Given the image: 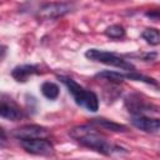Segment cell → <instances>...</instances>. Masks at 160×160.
<instances>
[{"mask_svg": "<svg viewBox=\"0 0 160 160\" xmlns=\"http://www.w3.org/2000/svg\"><path fill=\"white\" fill-rule=\"evenodd\" d=\"M49 135L48 129L40 125H24L12 131V136L19 140H30V139H45Z\"/></svg>", "mask_w": 160, "mask_h": 160, "instance_id": "cell-7", "label": "cell"}, {"mask_svg": "<svg viewBox=\"0 0 160 160\" xmlns=\"http://www.w3.org/2000/svg\"><path fill=\"white\" fill-rule=\"evenodd\" d=\"M0 115L4 119L11 120V121H16L22 116V112L14 102H9V101L2 99L1 100V105H0Z\"/></svg>", "mask_w": 160, "mask_h": 160, "instance_id": "cell-9", "label": "cell"}, {"mask_svg": "<svg viewBox=\"0 0 160 160\" xmlns=\"http://www.w3.org/2000/svg\"><path fill=\"white\" fill-rule=\"evenodd\" d=\"M34 74H39V70L35 65H20L14 68V70L11 71V76L16 81H26L28 78Z\"/></svg>", "mask_w": 160, "mask_h": 160, "instance_id": "cell-10", "label": "cell"}, {"mask_svg": "<svg viewBox=\"0 0 160 160\" xmlns=\"http://www.w3.org/2000/svg\"><path fill=\"white\" fill-rule=\"evenodd\" d=\"M125 76H126V79H130V80L144 81V82H146V84H151V85H155V86L158 85L154 79L148 78V76H145V75H141V74H139V72H136V71H130V72L125 74Z\"/></svg>", "mask_w": 160, "mask_h": 160, "instance_id": "cell-16", "label": "cell"}, {"mask_svg": "<svg viewBox=\"0 0 160 160\" xmlns=\"http://www.w3.org/2000/svg\"><path fill=\"white\" fill-rule=\"evenodd\" d=\"M105 35L110 39H114V40H118V39H122L125 36V30L121 25H111L109 28H106L105 30Z\"/></svg>", "mask_w": 160, "mask_h": 160, "instance_id": "cell-15", "label": "cell"}, {"mask_svg": "<svg viewBox=\"0 0 160 160\" xmlns=\"http://www.w3.org/2000/svg\"><path fill=\"white\" fill-rule=\"evenodd\" d=\"M92 124L94 125H98L102 129H106V130H110V131H126V126L125 125H121V124H118V122H114L111 120H108V119H102V118H99V119H92Z\"/></svg>", "mask_w": 160, "mask_h": 160, "instance_id": "cell-11", "label": "cell"}, {"mask_svg": "<svg viewBox=\"0 0 160 160\" xmlns=\"http://www.w3.org/2000/svg\"><path fill=\"white\" fill-rule=\"evenodd\" d=\"M85 56L90 60L102 62L105 65L115 66V68L128 70V71H135V66L130 61L122 59L121 56H118L114 52H109V51H104V50H99V49H89L85 52Z\"/></svg>", "mask_w": 160, "mask_h": 160, "instance_id": "cell-3", "label": "cell"}, {"mask_svg": "<svg viewBox=\"0 0 160 160\" xmlns=\"http://www.w3.org/2000/svg\"><path fill=\"white\" fill-rule=\"evenodd\" d=\"M131 124L145 131V132H155L160 130V119L158 118H150V116H134L131 119Z\"/></svg>", "mask_w": 160, "mask_h": 160, "instance_id": "cell-8", "label": "cell"}, {"mask_svg": "<svg viewBox=\"0 0 160 160\" xmlns=\"http://www.w3.org/2000/svg\"><path fill=\"white\" fill-rule=\"evenodd\" d=\"M125 106L135 116H144L146 112L156 111V106H154L151 102H148L146 100H142L139 95L128 96L125 100Z\"/></svg>", "mask_w": 160, "mask_h": 160, "instance_id": "cell-6", "label": "cell"}, {"mask_svg": "<svg viewBox=\"0 0 160 160\" xmlns=\"http://www.w3.org/2000/svg\"><path fill=\"white\" fill-rule=\"evenodd\" d=\"M59 79L65 84V86L68 88L69 92L71 94V96L74 98L75 102L81 106L85 108L89 111H98L99 109V99L95 95V92L86 90L85 88H82L81 85H79L75 80L70 79V78H65V76H59Z\"/></svg>", "mask_w": 160, "mask_h": 160, "instance_id": "cell-2", "label": "cell"}, {"mask_svg": "<svg viewBox=\"0 0 160 160\" xmlns=\"http://www.w3.org/2000/svg\"><path fill=\"white\" fill-rule=\"evenodd\" d=\"M21 148L34 155L49 156L54 154V146L46 139H30V140H20Z\"/></svg>", "mask_w": 160, "mask_h": 160, "instance_id": "cell-4", "label": "cell"}, {"mask_svg": "<svg viewBox=\"0 0 160 160\" xmlns=\"http://www.w3.org/2000/svg\"><path fill=\"white\" fill-rule=\"evenodd\" d=\"M70 136L76 140L80 145L95 150L104 155H110L112 151L116 150V148L106 140L102 135H100L92 126L90 125H80L70 130Z\"/></svg>", "mask_w": 160, "mask_h": 160, "instance_id": "cell-1", "label": "cell"}, {"mask_svg": "<svg viewBox=\"0 0 160 160\" xmlns=\"http://www.w3.org/2000/svg\"><path fill=\"white\" fill-rule=\"evenodd\" d=\"M96 78H102V79H105V80H109V81L116 82V84H120V82H122V81L126 79L125 74H122V72H116V71H110V70H105V71L99 72V74L96 75Z\"/></svg>", "mask_w": 160, "mask_h": 160, "instance_id": "cell-14", "label": "cell"}, {"mask_svg": "<svg viewBox=\"0 0 160 160\" xmlns=\"http://www.w3.org/2000/svg\"><path fill=\"white\" fill-rule=\"evenodd\" d=\"M142 39L150 45H159L160 44V31L154 28H148L141 34Z\"/></svg>", "mask_w": 160, "mask_h": 160, "instance_id": "cell-13", "label": "cell"}, {"mask_svg": "<svg viewBox=\"0 0 160 160\" xmlns=\"http://www.w3.org/2000/svg\"><path fill=\"white\" fill-rule=\"evenodd\" d=\"M71 10H72V5L69 2H49L40 8L39 18L45 19V20L58 19L70 12Z\"/></svg>", "mask_w": 160, "mask_h": 160, "instance_id": "cell-5", "label": "cell"}, {"mask_svg": "<svg viewBox=\"0 0 160 160\" xmlns=\"http://www.w3.org/2000/svg\"><path fill=\"white\" fill-rule=\"evenodd\" d=\"M42 95L49 100H55L59 96V86L51 81H46L41 85Z\"/></svg>", "mask_w": 160, "mask_h": 160, "instance_id": "cell-12", "label": "cell"}]
</instances>
